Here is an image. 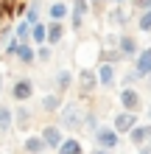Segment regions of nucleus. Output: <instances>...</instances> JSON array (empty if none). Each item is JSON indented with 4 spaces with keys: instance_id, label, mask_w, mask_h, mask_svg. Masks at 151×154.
<instances>
[{
    "instance_id": "aec40b11",
    "label": "nucleus",
    "mask_w": 151,
    "mask_h": 154,
    "mask_svg": "<svg viewBox=\"0 0 151 154\" xmlns=\"http://www.w3.org/2000/svg\"><path fill=\"white\" fill-rule=\"evenodd\" d=\"M14 59L20 62L23 67H31L34 62H37V53H34V45H31V42H20V45H17V53H14Z\"/></svg>"
},
{
    "instance_id": "58836bf2",
    "label": "nucleus",
    "mask_w": 151,
    "mask_h": 154,
    "mask_svg": "<svg viewBox=\"0 0 151 154\" xmlns=\"http://www.w3.org/2000/svg\"><path fill=\"white\" fill-rule=\"evenodd\" d=\"M109 3H112V6H126L129 0H109Z\"/></svg>"
},
{
    "instance_id": "0eeeda50",
    "label": "nucleus",
    "mask_w": 151,
    "mask_h": 154,
    "mask_svg": "<svg viewBox=\"0 0 151 154\" xmlns=\"http://www.w3.org/2000/svg\"><path fill=\"white\" fill-rule=\"evenodd\" d=\"M115 48H118V53L123 56V62H131V59L137 56V51H140V42H137L134 34L120 31V34H118V45H115Z\"/></svg>"
},
{
    "instance_id": "20e7f679",
    "label": "nucleus",
    "mask_w": 151,
    "mask_h": 154,
    "mask_svg": "<svg viewBox=\"0 0 151 154\" xmlns=\"http://www.w3.org/2000/svg\"><path fill=\"white\" fill-rule=\"evenodd\" d=\"M118 106L126 112H140L143 109V95L137 87H120L118 90Z\"/></svg>"
},
{
    "instance_id": "ea45409f",
    "label": "nucleus",
    "mask_w": 151,
    "mask_h": 154,
    "mask_svg": "<svg viewBox=\"0 0 151 154\" xmlns=\"http://www.w3.org/2000/svg\"><path fill=\"white\" fill-rule=\"evenodd\" d=\"M0 3H6V6H14V3H17V0H0Z\"/></svg>"
},
{
    "instance_id": "b1692460",
    "label": "nucleus",
    "mask_w": 151,
    "mask_h": 154,
    "mask_svg": "<svg viewBox=\"0 0 151 154\" xmlns=\"http://www.w3.org/2000/svg\"><path fill=\"white\" fill-rule=\"evenodd\" d=\"M134 25L140 34H151V8H143V11L134 14Z\"/></svg>"
},
{
    "instance_id": "a878e982",
    "label": "nucleus",
    "mask_w": 151,
    "mask_h": 154,
    "mask_svg": "<svg viewBox=\"0 0 151 154\" xmlns=\"http://www.w3.org/2000/svg\"><path fill=\"white\" fill-rule=\"evenodd\" d=\"M11 34H14V37L20 39V42H31V39H28V34H31V23H25L23 17H20V20L14 23V28H11Z\"/></svg>"
},
{
    "instance_id": "2eb2a0df",
    "label": "nucleus",
    "mask_w": 151,
    "mask_h": 154,
    "mask_svg": "<svg viewBox=\"0 0 151 154\" xmlns=\"http://www.w3.org/2000/svg\"><path fill=\"white\" fill-rule=\"evenodd\" d=\"M126 137H129V143H131V146L148 143V137H151V123H148V121H140V123H134V126H131V129L126 132Z\"/></svg>"
},
{
    "instance_id": "7c9ffc66",
    "label": "nucleus",
    "mask_w": 151,
    "mask_h": 154,
    "mask_svg": "<svg viewBox=\"0 0 151 154\" xmlns=\"http://www.w3.org/2000/svg\"><path fill=\"white\" fill-rule=\"evenodd\" d=\"M137 76H134V70H126V73H120V87H134L137 84Z\"/></svg>"
},
{
    "instance_id": "c85d7f7f",
    "label": "nucleus",
    "mask_w": 151,
    "mask_h": 154,
    "mask_svg": "<svg viewBox=\"0 0 151 154\" xmlns=\"http://www.w3.org/2000/svg\"><path fill=\"white\" fill-rule=\"evenodd\" d=\"M34 53H37V62H42V65L53 59V48L50 45H34Z\"/></svg>"
},
{
    "instance_id": "ddd939ff",
    "label": "nucleus",
    "mask_w": 151,
    "mask_h": 154,
    "mask_svg": "<svg viewBox=\"0 0 151 154\" xmlns=\"http://www.w3.org/2000/svg\"><path fill=\"white\" fill-rule=\"evenodd\" d=\"M39 137H42V143H45V149H48V151H56V146L65 140V132H62L56 123H48L45 129L39 132Z\"/></svg>"
},
{
    "instance_id": "9b49d317",
    "label": "nucleus",
    "mask_w": 151,
    "mask_h": 154,
    "mask_svg": "<svg viewBox=\"0 0 151 154\" xmlns=\"http://www.w3.org/2000/svg\"><path fill=\"white\" fill-rule=\"evenodd\" d=\"M11 115H14V129H20V132H28L31 129V123H34V109L28 104H17L14 109H11Z\"/></svg>"
},
{
    "instance_id": "7ed1b4c3",
    "label": "nucleus",
    "mask_w": 151,
    "mask_h": 154,
    "mask_svg": "<svg viewBox=\"0 0 151 154\" xmlns=\"http://www.w3.org/2000/svg\"><path fill=\"white\" fill-rule=\"evenodd\" d=\"M34 93H37V81H34V79H28V76H17V79L11 81V101H17V104H28L31 98H34Z\"/></svg>"
},
{
    "instance_id": "6e6552de",
    "label": "nucleus",
    "mask_w": 151,
    "mask_h": 154,
    "mask_svg": "<svg viewBox=\"0 0 151 154\" xmlns=\"http://www.w3.org/2000/svg\"><path fill=\"white\" fill-rule=\"evenodd\" d=\"M95 79H98V87L112 90L118 84V65H106V62H95Z\"/></svg>"
},
{
    "instance_id": "f257e3e1",
    "label": "nucleus",
    "mask_w": 151,
    "mask_h": 154,
    "mask_svg": "<svg viewBox=\"0 0 151 154\" xmlns=\"http://www.w3.org/2000/svg\"><path fill=\"white\" fill-rule=\"evenodd\" d=\"M84 112H87V106L81 101H65L59 106V112H56V126L65 134H81V126H84Z\"/></svg>"
},
{
    "instance_id": "79ce46f5",
    "label": "nucleus",
    "mask_w": 151,
    "mask_h": 154,
    "mask_svg": "<svg viewBox=\"0 0 151 154\" xmlns=\"http://www.w3.org/2000/svg\"><path fill=\"white\" fill-rule=\"evenodd\" d=\"M81 154H87V151H81Z\"/></svg>"
},
{
    "instance_id": "c756f323",
    "label": "nucleus",
    "mask_w": 151,
    "mask_h": 154,
    "mask_svg": "<svg viewBox=\"0 0 151 154\" xmlns=\"http://www.w3.org/2000/svg\"><path fill=\"white\" fill-rule=\"evenodd\" d=\"M17 45H20V39H17L14 34H11L8 39H3V56H6V59H14V53H17Z\"/></svg>"
},
{
    "instance_id": "5701e85b",
    "label": "nucleus",
    "mask_w": 151,
    "mask_h": 154,
    "mask_svg": "<svg viewBox=\"0 0 151 154\" xmlns=\"http://www.w3.org/2000/svg\"><path fill=\"white\" fill-rule=\"evenodd\" d=\"M95 62H106V65H120L123 56L118 53V48H98V59Z\"/></svg>"
},
{
    "instance_id": "a211bd4d",
    "label": "nucleus",
    "mask_w": 151,
    "mask_h": 154,
    "mask_svg": "<svg viewBox=\"0 0 151 154\" xmlns=\"http://www.w3.org/2000/svg\"><path fill=\"white\" fill-rule=\"evenodd\" d=\"M62 104H65V95L53 93V90H48V93L42 95V101H39V106H42V112H45V115H56Z\"/></svg>"
},
{
    "instance_id": "a19ab883",
    "label": "nucleus",
    "mask_w": 151,
    "mask_h": 154,
    "mask_svg": "<svg viewBox=\"0 0 151 154\" xmlns=\"http://www.w3.org/2000/svg\"><path fill=\"white\" fill-rule=\"evenodd\" d=\"M148 146H151V137H148Z\"/></svg>"
},
{
    "instance_id": "412c9836",
    "label": "nucleus",
    "mask_w": 151,
    "mask_h": 154,
    "mask_svg": "<svg viewBox=\"0 0 151 154\" xmlns=\"http://www.w3.org/2000/svg\"><path fill=\"white\" fill-rule=\"evenodd\" d=\"M81 151H84L81 137H67V134H65V140L56 146V151H53V154H81Z\"/></svg>"
},
{
    "instance_id": "bb28decb",
    "label": "nucleus",
    "mask_w": 151,
    "mask_h": 154,
    "mask_svg": "<svg viewBox=\"0 0 151 154\" xmlns=\"http://www.w3.org/2000/svg\"><path fill=\"white\" fill-rule=\"evenodd\" d=\"M28 39H31V45H45V23H34L31 25V34H28Z\"/></svg>"
},
{
    "instance_id": "e433bc0d",
    "label": "nucleus",
    "mask_w": 151,
    "mask_h": 154,
    "mask_svg": "<svg viewBox=\"0 0 151 154\" xmlns=\"http://www.w3.org/2000/svg\"><path fill=\"white\" fill-rule=\"evenodd\" d=\"M146 121L151 123V101H148V106H146Z\"/></svg>"
},
{
    "instance_id": "1a4fd4ad",
    "label": "nucleus",
    "mask_w": 151,
    "mask_h": 154,
    "mask_svg": "<svg viewBox=\"0 0 151 154\" xmlns=\"http://www.w3.org/2000/svg\"><path fill=\"white\" fill-rule=\"evenodd\" d=\"M70 87H73V70L70 67H56L53 70V84H50V90L53 93H59V95H65V93H70Z\"/></svg>"
},
{
    "instance_id": "4468645a",
    "label": "nucleus",
    "mask_w": 151,
    "mask_h": 154,
    "mask_svg": "<svg viewBox=\"0 0 151 154\" xmlns=\"http://www.w3.org/2000/svg\"><path fill=\"white\" fill-rule=\"evenodd\" d=\"M45 14L53 23H65L70 17V3L67 0H56V3H45Z\"/></svg>"
},
{
    "instance_id": "9d476101",
    "label": "nucleus",
    "mask_w": 151,
    "mask_h": 154,
    "mask_svg": "<svg viewBox=\"0 0 151 154\" xmlns=\"http://www.w3.org/2000/svg\"><path fill=\"white\" fill-rule=\"evenodd\" d=\"M131 62H134V67H131V70H134V76L140 81H143L146 76H151V45H148V48H140L137 56L131 59Z\"/></svg>"
},
{
    "instance_id": "423d86ee",
    "label": "nucleus",
    "mask_w": 151,
    "mask_h": 154,
    "mask_svg": "<svg viewBox=\"0 0 151 154\" xmlns=\"http://www.w3.org/2000/svg\"><path fill=\"white\" fill-rule=\"evenodd\" d=\"M78 84V93L81 98H90L95 90H98V79H95V67H78V79H73Z\"/></svg>"
},
{
    "instance_id": "f3484780",
    "label": "nucleus",
    "mask_w": 151,
    "mask_h": 154,
    "mask_svg": "<svg viewBox=\"0 0 151 154\" xmlns=\"http://www.w3.org/2000/svg\"><path fill=\"white\" fill-rule=\"evenodd\" d=\"M42 14H45V0H25V14H23L25 23H31V25L39 23Z\"/></svg>"
},
{
    "instance_id": "f03ea898",
    "label": "nucleus",
    "mask_w": 151,
    "mask_h": 154,
    "mask_svg": "<svg viewBox=\"0 0 151 154\" xmlns=\"http://www.w3.org/2000/svg\"><path fill=\"white\" fill-rule=\"evenodd\" d=\"M92 140H95V149H104V151H118L123 143V137L109 123H98V129L92 132Z\"/></svg>"
},
{
    "instance_id": "393cba45",
    "label": "nucleus",
    "mask_w": 151,
    "mask_h": 154,
    "mask_svg": "<svg viewBox=\"0 0 151 154\" xmlns=\"http://www.w3.org/2000/svg\"><path fill=\"white\" fill-rule=\"evenodd\" d=\"M98 123H101V115L95 112V109H87V112H84V126H81V132H87V134L92 137V132L98 129Z\"/></svg>"
},
{
    "instance_id": "72a5a7b5",
    "label": "nucleus",
    "mask_w": 151,
    "mask_h": 154,
    "mask_svg": "<svg viewBox=\"0 0 151 154\" xmlns=\"http://www.w3.org/2000/svg\"><path fill=\"white\" fill-rule=\"evenodd\" d=\"M143 3H146V0H129V6L134 8V11H140V8H143Z\"/></svg>"
},
{
    "instance_id": "dca6fc26",
    "label": "nucleus",
    "mask_w": 151,
    "mask_h": 154,
    "mask_svg": "<svg viewBox=\"0 0 151 154\" xmlns=\"http://www.w3.org/2000/svg\"><path fill=\"white\" fill-rule=\"evenodd\" d=\"M62 39H65V23H53V20H48V23H45V45L56 48Z\"/></svg>"
},
{
    "instance_id": "f704fd0d",
    "label": "nucleus",
    "mask_w": 151,
    "mask_h": 154,
    "mask_svg": "<svg viewBox=\"0 0 151 154\" xmlns=\"http://www.w3.org/2000/svg\"><path fill=\"white\" fill-rule=\"evenodd\" d=\"M87 3H90L92 8H98V6H104V3H109V0H87Z\"/></svg>"
},
{
    "instance_id": "4c0bfd02",
    "label": "nucleus",
    "mask_w": 151,
    "mask_h": 154,
    "mask_svg": "<svg viewBox=\"0 0 151 154\" xmlns=\"http://www.w3.org/2000/svg\"><path fill=\"white\" fill-rule=\"evenodd\" d=\"M90 154H115V151H104V149H92Z\"/></svg>"
},
{
    "instance_id": "473e14b6",
    "label": "nucleus",
    "mask_w": 151,
    "mask_h": 154,
    "mask_svg": "<svg viewBox=\"0 0 151 154\" xmlns=\"http://www.w3.org/2000/svg\"><path fill=\"white\" fill-rule=\"evenodd\" d=\"M137 149V154H151V146L148 143H140V146H134Z\"/></svg>"
},
{
    "instance_id": "4be33fe9",
    "label": "nucleus",
    "mask_w": 151,
    "mask_h": 154,
    "mask_svg": "<svg viewBox=\"0 0 151 154\" xmlns=\"http://www.w3.org/2000/svg\"><path fill=\"white\" fill-rule=\"evenodd\" d=\"M23 151L25 154H48V149H45V143H42L39 134H25L23 137Z\"/></svg>"
},
{
    "instance_id": "c9c22d12",
    "label": "nucleus",
    "mask_w": 151,
    "mask_h": 154,
    "mask_svg": "<svg viewBox=\"0 0 151 154\" xmlns=\"http://www.w3.org/2000/svg\"><path fill=\"white\" fill-rule=\"evenodd\" d=\"M3 93H6V76L0 73V95H3Z\"/></svg>"
},
{
    "instance_id": "f8f14e48",
    "label": "nucleus",
    "mask_w": 151,
    "mask_h": 154,
    "mask_svg": "<svg viewBox=\"0 0 151 154\" xmlns=\"http://www.w3.org/2000/svg\"><path fill=\"white\" fill-rule=\"evenodd\" d=\"M134 20V11H126V6H112L109 8V14H106V23L115 25V28H126V25Z\"/></svg>"
},
{
    "instance_id": "6ab92c4d",
    "label": "nucleus",
    "mask_w": 151,
    "mask_h": 154,
    "mask_svg": "<svg viewBox=\"0 0 151 154\" xmlns=\"http://www.w3.org/2000/svg\"><path fill=\"white\" fill-rule=\"evenodd\" d=\"M11 132H14V115H11V106L0 104V140H6Z\"/></svg>"
},
{
    "instance_id": "2f4dec72",
    "label": "nucleus",
    "mask_w": 151,
    "mask_h": 154,
    "mask_svg": "<svg viewBox=\"0 0 151 154\" xmlns=\"http://www.w3.org/2000/svg\"><path fill=\"white\" fill-rule=\"evenodd\" d=\"M67 20H70V28H73L76 34L84 28V17H67Z\"/></svg>"
},
{
    "instance_id": "39448f33",
    "label": "nucleus",
    "mask_w": 151,
    "mask_h": 154,
    "mask_svg": "<svg viewBox=\"0 0 151 154\" xmlns=\"http://www.w3.org/2000/svg\"><path fill=\"white\" fill-rule=\"evenodd\" d=\"M134 123H140V112H126V109H115L112 112V129L120 134V137H126V132L131 129Z\"/></svg>"
},
{
    "instance_id": "cd10ccee",
    "label": "nucleus",
    "mask_w": 151,
    "mask_h": 154,
    "mask_svg": "<svg viewBox=\"0 0 151 154\" xmlns=\"http://www.w3.org/2000/svg\"><path fill=\"white\" fill-rule=\"evenodd\" d=\"M90 3L87 0H70V17H87L90 14Z\"/></svg>"
}]
</instances>
